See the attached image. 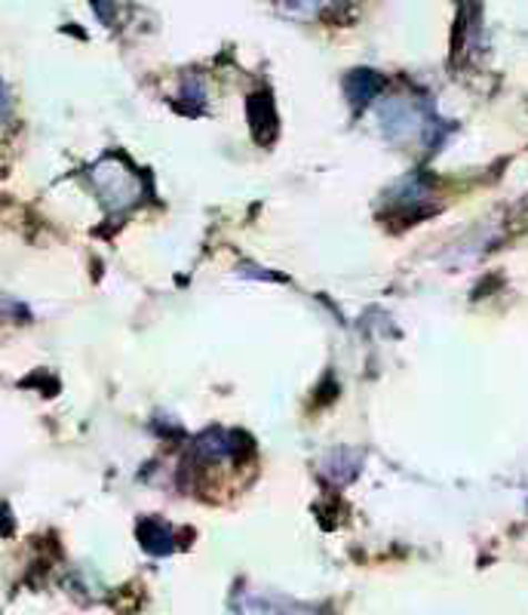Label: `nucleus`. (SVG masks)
<instances>
[{
  "label": "nucleus",
  "mask_w": 528,
  "mask_h": 615,
  "mask_svg": "<svg viewBox=\"0 0 528 615\" xmlns=\"http://www.w3.org/2000/svg\"><path fill=\"white\" fill-rule=\"evenodd\" d=\"M90 185L108 213H126L130 206L142 201V191H145L142 175L118 158H105V161L95 163L90 170Z\"/></svg>",
  "instance_id": "1"
},
{
  "label": "nucleus",
  "mask_w": 528,
  "mask_h": 615,
  "mask_svg": "<svg viewBox=\"0 0 528 615\" xmlns=\"http://www.w3.org/2000/svg\"><path fill=\"white\" fill-rule=\"evenodd\" d=\"M382 130L394 142H427L434 130V118L412 95H390L382 105Z\"/></svg>",
  "instance_id": "2"
},
{
  "label": "nucleus",
  "mask_w": 528,
  "mask_h": 615,
  "mask_svg": "<svg viewBox=\"0 0 528 615\" xmlns=\"http://www.w3.org/2000/svg\"><path fill=\"white\" fill-rule=\"evenodd\" d=\"M240 615H317L311 606L292 603L277 594H262V591H243L237 597Z\"/></svg>",
  "instance_id": "3"
},
{
  "label": "nucleus",
  "mask_w": 528,
  "mask_h": 615,
  "mask_svg": "<svg viewBox=\"0 0 528 615\" xmlns=\"http://www.w3.org/2000/svg\"><path fill=\"white\" fill-rule=\"evenodd\" d=\"M139 538L151 554H170L172 551V533L166 523L160 521H145L139 526Z\"/></svg>",
  "instance_id": "4"
},
{
  "label": "nucleus",
  "mask_w": 528,
  "mask_h": 615,
  "mask_svg": "<svg viewBox=\"0 0 528 615\" xmlns=\"http://www.w3.org/2000/svg\"><path fill=\"white\" fill-rule=\"evenodd\" d=\"M369 87H382L378 81V74H372V71H354L351 78H347V95L354 99V105H366L372 95L378 93V90H369Z\"/></svg>",
  "instance_id": "5"
},
{
  "label": "nucleus",
  "mask_w": 528,
  "mask_h": 615,
  "mask_svg": "<svg viewBox=\"0 0 528 615\" xmlns=\"http://www.w3.org/2000/svg\"><path fill=\"white\" fill-rule=\"evenodd\" d=\"M19 311H22V308L16 305L13 299L0 295V321H13V317H19Z\"/></svg>",
  "instance_id": "6"
},
{
  "label": "nucleus",
  "mask_w": 528,
  "mask_h": 615,
  "mask_svg": "<svg viewBox=\"0 0 528 615\" xmlns=\"http://www.w3.org/2000/svg\"><path fill=\"white\" fill-rule=\"evenodd\" d=\"M10 530V517H7V511L0 508V533H7Z\"/></svg>",
  "instance_id": "7"
},
{
  "label": "nucleus",
  "mask_w": 528,
  "mask_h": 615,
  "mask_svg": "<svg viewBox=\"0 0 528 615\" xmlns=\"http://www.w3.org/2000/svg\"><path fill=\"white\" fill-rule=\"evenodd\" d=\"M7 118V93H3V87H0V121Z\"/></svg>",
  "instance_id": "8"
},
{
  "label": "nucleus",
  "mask_w": 528,
  "mask_h": 615,
  "mask_svg": "<svg viewBox=\"0 0 528 615\" xmlns=\"http://www.w3.org/2000/svg\"><path fill=\"white\" fill-rule=\"evenodd\" d=\"M292 3H298V7H317V0H292Z\"/></svg>",
  "instance_id": "9"
}]
</instances>
